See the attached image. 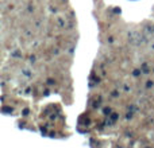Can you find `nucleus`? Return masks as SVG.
I'll return each instance as SVG.
<instances>
[{
    "mask_svg": "<svg viewBox=\"0 0 154 148\" xmlns=\"http://www.w3.org/2000/svg\"><path fill=\"white\" fill-rule=\"evenodd\" d=\"M3 112H6V113H12V108H4Z\"/></svg>",
    "mask_w": 154,
    "mask_h": 148,
    "instance_id": "nucleus-1",
    "label": "nucleus"
},
{
    "mask_svg": "<svg viewBox=\"0 0 154 148\" xmlns=\"http://www.w3.org/2000/svg\"><path fill=\"white\" fill-rule=\"evenodd\" d=\"M104 113H105V115L111 113V109H109V108H105V109H104Z\"/></svg>",
    "mask_w": 154,
    "mask_h": 148,
    "instance_id": "nucleus-2",
    "label": "nucleus"
},
{
    "mask_svg": "<svg viewBox=\"0 0 154 148\" xmlns=\"http://www.w3.org/2000/svg\"><path fill=\"white\" fill-rule=\"evenodd\" d=\"M153 85H154V84L151 82V81H149V82H147V85H146V86H147V88H151Z\"/></svg>",
    "mask_w": 154,
    "mask_h": 148,
    "instance_id": "nucleus-3",
    "label": "nucleus"
},
{
    "mask_svg": "<svg viewBox=\"0 0 154 148\" xmlns=\"http://www.w3.org/2000/svg\"><path fill=\"white\" fill-rule=\"evenodd\" d=\"M134 76H139V70H135V71H134Z\"/></svg>",
    "mask_w": 154,
    "mask_h": 148,
    "instance_id": "nucleus-4",
    "label": "nucleus"
}]
</instances>
